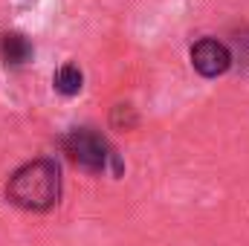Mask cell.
I'll use <instances>...</instances> for the list:
<instances>
[{
    "mask_svg": "<svg viewBox=\"0 0 249 246\" xmlns=\"http://www.w3.org/2000/svg\"><path fill=\"white\" fill-rule=\"evenodd\" d=\"M64 177L53 157H35L18 165L6 180V200L29 214H47L61 203Z\"/></svg>",
    "mask_w": 249,
    "mask_h": 246,
    "instance_id": "cell-1",
    "label": "cell"
},
{
    "mask_svg": "<svg viewBox=\"0 0 249 246\" xmlns=\"http://www.w3.org/2000/svg\"><path fill=\"white\" fill-rule=\"evenodd\" d=\"M188 58H191V67H194L197 75H203V78H220V75H226L232 70L235 53H232L229 44H223V41H217L212 35H203L200 41L191 44Z\"/></svg>",
    "mask_w": 249,
    "mask_h": 246,
    "instance_id": "cell-3",
    "label": "cell"
},
{
    "mask_svg": "<svg viewBox=\"0 0 249 246\" xmlns=\"http://www.w3.org/2000/svg\"><path fill=\"white\" fill-rule=\"evenodd\" d=\"M139 124V113L130 102H122L116 107H110V127L113 130H133Z\"/></svg>",
    "mask_w": 249,
    "mask_h": 246,
    "instance_id": "cell-6",
    "label": "cell"
},
{
    "mask_svg": "<svg viewBox=\"0 0 249 246\" xmlns=\"http://www.w3.org/2000/svg\"><path fill=\"white\" fill-rule=\"evenodd\" d=\"M61 154L84 174H113V177H122V159L116 154V148L107 142L105 133H99L96 127H70L61 136Z\"/></svg>",
    "mask_w": 249,
    "mask_h": 246,
    "instance_id": "cell-2",
    "label": "cell"
},
{
    "mask_svg": "<svg viewBox=\"0 0 249 246\" xmlns=\"http://www.w3.org/2000/svg\"><path fill=\"white\" fill-rule=\"evenodd\" d=\"M53 87L55 93H61L64 99H72L84 90V70L75 61H64L55 72H53Z\"/></svg>",
    "mask_w": 249,
    "mask_h": 246,
    "instance_id": "cell-5",
    "label": "cell"
},
{
    "mask_svg": "<svg viewBox=\"0 0 249 246\" xmlns=\"http://www.w3.org/2000/svg\"><path fill=\"white\" fill-rule=\"evenodd\" d=\"M32 55H35V47L23 32H18V29H3L0 32V64L3 67L20 70V67H26L32 61Z\"/></svg>",
    "mask_w": 249,
    "mask_h": 246,
    "instance_id": "cell-4",
    "label": "cell"
}]
</instances>
